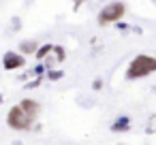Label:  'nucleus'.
<instances>
[{"instance_id": "f257e3e1", "label": "nucleus", "mask_w": 156, "mask_h": 145, "mask_svg": "<svg viewBox=\"0 0 156 145\" xmlns=\"http://www.w3.org/2000/svg\"><path fill=\"white\" fill-rule=\"evenodd\" d=\"M150 73H156V58L139 54L137 58H133V62L126 68V79H141L147 77Z\"/></svg>"}, {"instance_id": "f03ea898", "label": "nucleus", "mask_w": 156, "mask_h": 145, "mask_svg": "<svg viewBox=\"0 0 156 145\" xmlns=\"http://www.w3.org/2000/svg\"><path fill=\"white\" fill-rule=\"evenodd\" d=\"M124 13H126V5H124V2H109V5H105V7L101 9V13H98V24H101V26L115 24V22H120V19L124 17Z\"/></svg>"}, {"instance_id": "7ed1b4c3", "label": "nucleus", "mask_w": 156, "mask_h": 145, "mask_svg": "<svg viewBox=\"0 0 156 145\" xmlns=\"http://www.w3.org/2000/svg\"><path fill=\"white\" fill-rule=\"evenodd\" d=\"M32 117L20 107V105H15V107H11L9 109V115H7V124L13 128V130H28L30 126H32Z\"/></svg>"}, {"instance_id": "20e7f679", "label": "nucleus", "mask_w": 156, "mask_h": 145, "mask_svg": "<svg viewBox=\"0 0 156 145\" xmlns=\"http://www.w3.org/2000/svg\"><path fill=\"white\" fill-rule=\"evenodd\" d=\"M24 64H26V60H24V56L17 54V51H7V54L2 56V66H5V71L24 68Z\"/></svg>"}, {"instance_id": "39448f33", "label": "nucleus", "mask_w": 156, "mask_h": 145, "mask_svg": "<svg viewBox=\"0 0 156 145\" xmlns=\"http://www.w3.org/2000/svg\"><path fill=\"white\" fill-rule=\"evenodd\" d=\"M20 107L32 117V119H37V115H39V111H41V107H39V102L37 100H32V98H24L22 102H20Z\"/></svg>"}, {"instance_id": "423d86ee", "label": "nucleus", "mask_w": 156, "mask_h": 145, "mask_svg": "<svg viewBox=\"0 0 156 145\" xmlns=\"http://www.w3.org/2000/svg\"><path fill=\"white\" fill-rule=\"evenodd\" d=\"M128 126H130L128 117H126V115H122V117H118V122H113L111 130H113V132H124V130H128Z\"/></svg>"}, {"instance_id": "0eeeda50", "label": "nucleus", "mask_w": 156, "mask_h": 145, "mask_svg": "<svg viewBox=\"0 0 156 145\" xmlns=\"http://www.w3.org/2000/svg\"><path fill=\"white\" fill-rule=\"evenodd\" d=\"M20 51L22 54H37L39 51V45H37V41H24L20 45Z\"/></svg>"}, {"instance_id": "6e6552de", "label": "nucleus", "mask_w": 156, "mask_h": 145, "mask_svg": "<svg viewBox=\"0 0 156 145\" xmlns=\"http://www.w3.org/2000/svg\"><path fill=\"white\" fill-rule=\"evenodd\" d=\"M51 51H54V47H51V45H43V47H39V51H37L34 56H37V60H43V58H47Z\"/></svg>"}, {"instance_id": "1a4fd4ad", "label": "nucleus", "mask_w": 156, "mask_h": 145, "mask_svg": "<svg viewBox=\"0 0 156 145\" xmlns=\"http://www.w3.org/2000/svg\"><path fill=\"white\" fill-rule=\"evenodd\" d=\"M54 51H56V58H58V62H62L64 58H66V54H64V47H54Z\"/></svg>"}, {"instance_id": "9d476101", "label": "nucleus", "mask_w": 156, "mask_h": 145, "mask_svg": "<svg viewBox=\"0 0 156 145\" xmlns=\"http://www.w3.org/2000/svg\"><path fill=\"white\" fill-rule=\"evenodd\" d=\"M47 77H49L51 81H58V79H62V71H49Z\"/></svg>"}, {"instance_id": "9b49d317", "label": "nucleus", "mask_w": 156, "mask_h": 145, "mask_svg": "<svg viewBox=\"0 0 156 145\" xmlns=\"http://www.w3.org/2000/svg\"><path fill=\"white\" fill-rule=\"evenodd\" d=\"M92 88H94V90H101V88H103V81H101V79H96V81L92 83Z\"/></svg>"}, {"instance_id": "f8f14e48", "label": "nucleus", "mask_w": 156, "mask_h": 145, "mask_svg": "<svg viewBox=\"0 0 156 145\" xmlns=\"http://www.w3.org/2000/svg\"><path fill=\"white\" fill-rule=\"evenodd\" d=\"M37 85H39V79H34V81H30V83H28L26 88H37Z\"/></svg>"}, {"instance_id": "ddd939ff", "label": "nucleus", "mask_w": 156, "mask_h": 145, "mask_svg": "<svg viewBox=\"0 0 156 145\" xmlns=\"http://www.w3.org/2000/svg\"><path fill=\"white\" fill-rule=\"evenodd\" d=\"M43 71H45V66H41V64H39V66H37V75H43Z\"/></svg>"}, {"instance_id": "4468645a", "label": "nucleus", "mask_w": 156, "mask_h": 145, "mask_svg": "<svg viewBox=\"0 0 156 145\" xmlns=\"http://www.w3.org/2000/svg\"><path fill=\"white\" fill-rule=\"evenodd\" d=\"M73 2H75V7H79V5L83 2V0H73Z\"/></svg>"}]
</instances>
